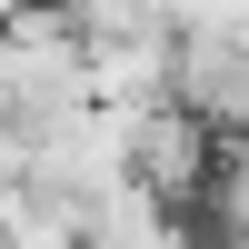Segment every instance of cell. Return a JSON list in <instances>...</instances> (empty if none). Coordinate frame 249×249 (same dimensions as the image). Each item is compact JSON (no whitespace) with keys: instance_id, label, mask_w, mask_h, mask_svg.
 Instances as JSON below:
<instances>
[{"instance_id":"obj_1","label":"cell","mask_w":249,"mask_h":249,"mask_svg":"<svg viewBox=\"0 0 249 249\" xmlns=\"http://www.w3.org/2000/svg\"><path fill=\"white\" fill-rule=\"evenodd\" d=\"M120 179H130L140 199H160L170 219H190V210H199V179H210V130H199L179 100H150V110H130Z\"/></svg>"}]
</instances>
